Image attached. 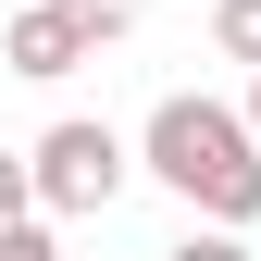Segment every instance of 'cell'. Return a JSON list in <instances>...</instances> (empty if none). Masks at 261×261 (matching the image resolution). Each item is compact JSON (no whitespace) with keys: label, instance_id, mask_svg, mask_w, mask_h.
<instances>
[{"label":"cell","instance_id":"ba28073f","mask_svg":"<svg viewBox=\"0 0 261 261\" xmlns=\"http://www.w3.org/2000/svg\"><path fill=\"white\" fill-rule=\"evenodd\" d=\"M38 199H25V149H0V224H25Z\"/></svg>","mask_w":261,"mask_h":261},{"label":"cell","instance_id":"8992f818","mask_svg":"<svg viewBox=\"0 0 261 261\" xmlns=\"http://www.w3.org/2000/svg\"><path fill=\"white\" fill-rule=\"evenodd\" d=\"M0 261H62V237H50L38 212H25V224H0Z\"/></svg>","mask_w":261,"mask_h":261},{"label":"cell","instance_id":"52a82bcc","mask_svg":"<svg viewBox=\"0 0 261 261\" xmlns=\"http://www.w3.org/2000/svg\"><path fill=\"white\" fill-rule=\"evenodd\" d=\"M162 261H249V237H212V224H187V237L162 249Z\"/></svg>","mask_w":261,"mask_h":261},{"label":"cell","instance_id":"6da1fadb","mask_svg":"<svg viewBox=\"0 0 261 261\" xmlns=\"http://www.w3.org/2000/svg\"><path fill=\"white\" fill-rule=\"evenodd\" d=\"M137 174H162L187 212L212 224V237H249V224H261V149H249L237 100H199V87H174V100L149 112V137H137Z\"/></svg>","mask_w":261,"mask_h":261},{"label":"cell","instance_id":"3957f363","mask_svg":"<svg viewBox=\"0 0 261 261\" xmlns=\"http://www.w3.org/2000/svg\"><path fill=\"white\" fill-rule=\"evenodd\" d=\"M0 62H13V75H38V87H62L87 50H75V25H62L50 0H25V13H0Z\"/></svg>","mask_w":261,"mask_h":261},{"label":"cell","instance_id":"9c48e42d","mask_svg":"<svg viewBox=\"0 0 261 261\" xmlns=\"http://www.w3.org/2000/svg\"><path fill=\"white\" fill-rule=\"evenodd\" d=\"M237 124H249V149H261V75H249V112H237Z\"/></svg>","mask_w":261,"mask_h":261},{"label":"cell","instance_id":"277c9868","mask_svg":"<svg viewBox=\"0 0 261 261\" xmlns=\"http://www.w3.org/2000/svg\"><path fill=\"white\" fill-rule=\"evenodd\" d=\"M62 25H75V50H112L124 25H137V0H50Z\"/></svg>","mask_w":261,"mask_h":261},{"label":"cell","instance_id":"7a4b0ae2","mask_svg":"<svg viewBox=\"0 0 261 261\" xmlns=\"http://www.w3.org/2000/svg\"><path fill=\"white\" fill-rule=\"evenodd\" d=\"M124 174H137V149H124L112 124H87V112H62L50 137L25 149V199H38V212H112Z\"/></svg>","mask_w":261,"mask_h":261},{"label":"cell","instance_id":"5b68a950","mask_svg":"<svg viewBox=\"0 0 261 261\" xmlns=\"http://www.w3.org/2000/svg\"><path fill=\"white\" fill-rule=\"evenodd\" d=\"M212 50L261 75V0H212Z\"/></svg>","mask_w":261,"mask_h":261}]
</instances>
